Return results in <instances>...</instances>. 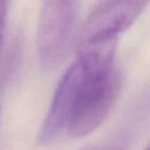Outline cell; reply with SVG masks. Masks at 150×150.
I'll use <instances>...</instances> for the list:
<instances>
[{"label": "cell", "mask_w": 150, "mask_h": 150, "mask_svg": "<svg viewBox=\"0 0 150 150\" xmlns=\"http://www.w3.org/2000/svg\"><path fill=\"white\" fill-rule=\"evenodd\" d=\"M84 75V67L80 57L70 64L60 80L52 100L48 114L38 135V143L46 144L68 128Z\"/></svg>", "instance_id": "277c9868"}, {"label": "cell", "mask_w": 150, "mask_h": 150, "mask_svg": "<svg viewBox=\"0 0 150 150\" xmlns=\"http://www.w3.org/2000/svg\"><path fill=\"white\" fill-rule=\"evenodd\" d=\"M148 1H104L94 7L83 25L82 42L94 45L116 40V36L128 29L142 14Z\"/></svg>", "instance_id": "3957f363"}, {"label": "cell", "mask_w": 150, "mask_h": 150, "mask_svg": "<svg viewBox=\"0 0 150 150\" xmlns=\"http://www.w3.org/2000/svg\"><path fill=\"white\" fill-rule=\"evenodd\" d=\"M116 40L88 45L79 56L84 75L68 125L73 137H82L104 121L121 88V75L114 64Z\"/></svg>", "instance_id": "6da1fadb"}, {"label": "cell", "mask_w": 150, "mask_h": 150, "mask_svg": "<svg viewBox=\"0 0 150 150\" xmlns=\"http://www.w3.org/2000/svg\"><path fill=\"white\" fill-rule=\"evenodd\" d=\"M6 18H7V2L0 1V49L2 46L5 27H6Z\"/></svg>", "instance_id": "5b68a950"}, {"label": "cell", "mask_w": 150, "mask_h": 150, "mask_svg": "<svg viewBox=\"0 0 150 150\" xmlns=\"http://www.w3.org/2000/svg\"><path fill=\"white\" fill-rule=\"evenodd\" d=\"M79 15L77 1L43 2L36 35L38 56L42 68L53 69L66 59L74 41Z\"/></svg>", "instance_id": "7a4b0ae2"}, {"label": "cell", "mask_w": 150, "mask_h": 150, "mask_svg": "<svg viewBox=\"0 0 150 150\" xmlns=\"http://www.w3.org/2000/svg\"><path fill=\"white\" fill-rule=\"evenodd\" d=\"M145 150H149V149H148V148H146V149H145Z\"/></svg>", "instance_id": "8992f818"}]
</instances>
